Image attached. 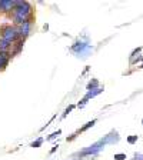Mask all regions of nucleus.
I'll use <instances>...</instances> for the list:
<instances>
[{
  "label": "nucleus",
  "instance_id": "obj_17",
  "mask_svg": "<svg viewBox=\"0 0 143 160\" xmlns=\"http://www.w3.org/2000/svg\"><path fill=\"white\" fill-rule=\"evenodd\" d=\"M133 160H143V154L142 153H135Z\"/></svg>",
  "mask_w": 143,
  "mask_h": 160
},
{
  "label": "nucleus",
  "instance_id": "obj_15",
  "mask_svg": "<svg viewBox=\"0 0 143 160\" xmlns=\"http://www.w3.org/2000/svg\"><path fill=\"white\" fill-rule=\"evenodd\" d=\"M113 159H115V160H125V159H126V154H123V153L115 154V156H113Z\"/></svg>",
  "mask_w": 143,
  "mask_h": 160
},
{
  "label": "nucleus",
  "instance_id": "obj_3",
  "mask_svg": "<svg viewBox=\"0 0 143 160\" xmlns=\"http://www.w3.org/2000/svg\"><path fill=\"white\" fill-rule=\"evenodd\" d=\"M105 144L102 143V142H96V143H93L92 146L89 147H84V149L79 150L77 153H74V156L77 157V159H83V157H89V156H96V154H99L102 150H103Z\"/></svg>",
  "mask_w": 143,
  "mask_h": 160
},
{
  "label": "nucleus",
  "instance_id": "obj_7",
  "mask_svg": "<svg viewBox=\"0 0 143 160\" xmlns=\"http://www.w3.org/2000/svg\"><path fill=\"white\" fill-rule=\"evenodd\" d=\"M10 53L9 52H0V70H4L10 62Z\"/></svg>",
  "mask_w": 143,
  "mask_h": 160
},
{
  "label": "nucleus",
  "instance_id": "obj_2",
  "mask_svg": "<svg viewBox=\"0 0 143 160\" xmlns=\"http://www.w3.org/2000/svg\"><path fill=\"white\" fill-rule=\"evenodd\" d=\"M0 39L7 40L9 43H16L17 40L20 39L19 36V30H17L16 26H12V24H7V26H3L0 29Z\"/></svg>",
  "mask_w": 143,
  "mask_h": 160
},
{
  "label": "nucleus",
  "instance_id": "obj_11",
  "mask_svg": "<svg viewBox=\"0 0 143 160\" xmlns=\"http://www.w3.org/2000/svg\"><path fill=\"white\" fill-rule=\"evenodd\" d=\"M97 87H100V86H99V80L92 79L89 83H87L86 89H87V90H93V89H97Z\"/></svg>",
  "mask_w": 143,
  "mask_h": 160
},
{
  "label": "nucleus",
  "instance_id": "obj_20",
  "mask_svg": "<svg viewBox=\"0 0 143 160\" xmlns=\"http://www.w3.org/2000/svg\"><path fill=\"white\" fill-rule=\"evenodd\" d=\"M142 69H143V64H142Z\"/></svg>",
  "mask_w": 143,
  "mask_h": 160
},
{
  "label": "nucleus",
  "instance_id": "obj_12",
  "mask_svg": "<svg viewBox=\"0 0 143 160\" xmlns=\"http://www.w3.org/2000/svg\"><path fill=\"white\" fill-rule=\"evenodd\" d=\"M43 142H44V139H43V137H39V139H37V140H34L33 143L30 144V147H33V149H37V147H40V146H42V144H43Z\"/></svg>",
  "mask_w": 143,
  "mask_h": 160
},
{
  "label": "nucleus",
  "instance_id": "obj_18",
  "mask_svg": "<svg viewBox=\"0 0 143 160\" xmlns=\"http://www.w3.org/2000/svg\"><path fill=\"white\" fill-rule=\"evenodd\" d=\"M57 147H59V146H54V147H53V149L50 150V153H54V152H56V150H57Z\"/></svg>",
  "mask_w": 143,
  "mask_h": 160
},
{
  "label": "nucleus",
  "instance_id": "obj_6",
  "mask_svg": "<svg viewBox=\"0 0 143 160\" xmlns=\"http://www.w3.org/2000/svg\"><path fill=\"white\" fill-rule=\"evenodd\" d=\"M14 6H16L14 0H0V12H3V13L13 12Z\"/></svg>",
  "mask_w": 143,
  "mask_h": 160
},
{
  "label": "nucleus",
  "instance_id": "obj_1",
  "mask_svg": "<svg viewBox=\"0 0 143 160\" xmlns=\"http://www.w3.org/2000/svg\"><path fill=\"white\" fill-rule=\"evenodd\" d=\"M13 22L16 26H20L22 23H24L26 20L33 19V9H32V4L29 2H23V0H19L16 2V6L13 9Z\"/></svg>",
  "mask_w": 143,
  "mask_h": 160
},
{
  "label": "nucleus",
  "instance_id": "obj_13",
  "mask_svg": "<svg viewBox=\"0 0 143 160\" xmlns=\"http://www.w3.org/2000/svg\"><path fill=\"white\" fill-rule=\"evenodd\" d=\"M60 134H62V130H57V132H54V133H52V134H50V136H47V137H46V140H47V142H50V140H54L57 136H60Z\"/></svg>",
  "mask_w": 143,
  "mask_h": 160
},
{
  "label": "nucleus",
  "instance_id": "obj_8",
  "mask_svg": "<svg viewBox=\"0 0 143 160\" xmlns=\"http://www.w3.org/2000/svg\"><path fill=\"white\" fill-rule=\"evenodd\" d=\"M23 44H24V39H19V40H17L16 43L13 44V50H12L10 56L13 57V56H16V54H19L20 52H22V49H23Z\"/></svg>",
  "mask_w": 143,
  "mask_h": 160
},
{
  "label": "nucleus",
  "instance_id": "obj_4",
  "mask_svg": "<svg viewBox=\"0 0 143 160\" xmlns=\"http://www.w3.org/2000/svg\"><path fill=\"white\" fill-rule=\"evenodd\" d=\"M32 20L33 19H29V20H26L24 23L20 24V26H17L20 39H26V37L30 34V32H32Z\"/></svg>",
  "mask_w": 143,
  "mask_h": 160
},
{
  "label": "nucleus",
  "instance_id": "obj_10",
  "mask_svg": "<svg viewBox=\"0 0 143 160\" xmlns=\"http://www.w3.org/2000/svg\"><path fill=\"white\" fill-rule=\"evenodd\" d=\"M94 123H96V120H90V122H87V123L84 124L83 127H80V129L77 130L76 133H83V132H86V130H89L90 127H93V126H94Z\"/></svg>",
  "mask_w": 143,
  "mask_h": 160
},
{
  "label": "nucleus",
  "instance_id": "obj_14",
  "mask_svg": "<svg viewBox=\"0 0 143 160\" xmlns=\"http://www.w3.org/2000/svg\"><path fill=\"white\" fill-rule=\"evenodd\" d=\"M73 109H74V106H73V104H70V106L67 107L66 110H64V113H63V116H62V119H64V117H66L67 114H69V113H70V112H72V110H73Z\"/></svg>",
  "mask_w": 143,
  "mask_h": 160
},
{
  "label": "nucleus",
  "instance_id": "obj_19",
  "mask_svg": "<svg viewBox=\"0 0 143 160\" xmlns=\"http://www.w3.org/2000/svg\"><path fill=\"white\" fill-rule=\"evenodd\" d=\"M142 124H143V120H142Z\"/></svg>",
  "mask_w": 143,
  "mask_h": 160
},
{
  "label": "nucleus",
  "instance_id": "obj_16",
  "mask_svg": "<svg viewBox=\"0 0 143 160\" xmlns=\"http://www.w3.org/2000/svg\"><path fill=\"white\" fill-rule=\"evenodd\" d=\"M136 142H137V136H130V137H127V143L135 144Z\"/></svg>",
  "mask_w": 143,
  "mask_h": 160
},
{
  "label": "nucleus",
  "instance_id": "obj_5",
  "mask_svg": "<svg viewBox=\"0 0 143 160\" xmlns=\"http://www.w3.org/2000/svg\"><path fill=\"white\" fill-rule=\"evenodd\" d=\"M119 140H120V137H119V134H117V132H115V130H113V132H110L109 134H106V136L100 140V142H102V143L106 146V144H115V143H117Z\"/></svg>",
  "mask_w": 143,
  "mask_h": 160
},
{
  "label": "nucleus",
  "instance_id": "obj_9",
  "mask_svg": "<svg viewBox=\"0 0 143 160\" xmlns=\"http://www.w3.org/2000/svg\"><path fill=\"white\" fill-rule=\"evenodd\" d=\"M12 46H13V44H12V43H9L7 40H4V39H0V52H7V50H9Z\"/></svg>",
  "mask_w": 143,
  "mask_h": 160
}]
</instances>
